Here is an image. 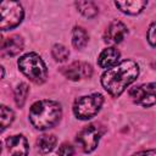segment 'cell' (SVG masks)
Listing matches in <instances>:
<instances>
[{
    "mask_svg": "<svg viewBox=\"0 0 156 156\" xmlns=\"http://www.w3.org/2000/svg\"><path fill=\"white\" fill-rule=\"evenodd\" d=\"M139 74V66L133 60H124L106 69L101 76L104 89L113 98H118Z\"/></svg>",
    "mask_w": 156,
    "mask_h": 156,
    "instance_id": "6da1fadb",
    "label": "cell"
},
{
    "mask_svg": "<svg viewBox=\"0 0 156 156\" xmlns=\"http://www.w3.org/2000/svg\"><path fill=\"white\" fill-rule=\"evenodd\" d=\"M61 105L54 100H39L29 108V121L35 129L46 130L52 128L61 118Z\"/></svg>",
    "mask_w": 156,
    "mask_h": 156,
    "instance_id": "7a4b0ae2",
    "label": "cell"
},
{
    "mask_svg": "<svg viewBox=\"0 0 156 156\" xmlns=\"http://www.w3.org/2000/svg\"><path fill=\"white\" fill-rule=\"evenodd\" d=\"M20 71L35 84H43L48 79V68L43 58L35 52H28L17 61Z\"/></svg>",
    "mask_w": 156,
    "mask_h": 156,
    "instance_id": "3957f363",
    "label": "cell"
},
{
    "mask_svg": "<svg viewBox=\"0 0 156 156\" xmlns=\"http://www.w3.org/2000/svg\"><path fill=\"white\" fill-rule=\"evenodd\" d=\"M104 104V96L100 93L80 96L74 101L73 112L79 119H90L98 115Z\"/></svg>",
    "mask_w": 156,
    "mask_h": 156,
    "instance_id": "277c9868",
    "label": "cell"
},
{
    "mask_svg": "<svg viewBox=\"0 0 156 156\" xmlns=\"http://www.w3.org/2000/svg\"><path fill=\"white\" fill-rule=\"evenodd\" d=\"M0 15H1L0 28L2 32H5L17 27L22 22L24 11L22 5L17 1H2L0 4Z\"/></svg>",
    "mask_w": 156,
    "mask_h": 156,
    "instance_id": "5b68a950",
    "label": "cell"
},
{
    "mask_svg": "<svg viewBox=\"0 0 156 156\" xmlns=\"http://www.w3.org/2000/svg\"><path fill=\"white\" fill-rule=\"evenodd\" d=\"M105 129L102 126L98 123H90L87 127H84L77 135V141L80 144L84 152L89 154L93 152L96 146L99 145V141L104 134Z\"/></svg>",
    "mask_w": 156,
    "mask_h": 156,
    "instance_id": "8992f818",
    "label": "cell"
},
{
    "mask_svg": "<svg viewBox=\"0 0 156 156\" xmlns=\"http://www.w3.org/2000/svg\"><path fill=\"white\" fill-rule=\"evenodd\" d=\"M129 98L134 104L143 107H150L156 104V83H146L134 87L129 90Z\"/></svg>",
    "mask_w": 156,
    "mask_h": 156,
    "instance_id": "52a82bcc",
    "label": "cell"
},
{
    "mask_svg": "<svg viewBox=\"0 0 156 156\" xmlns=\"http://www.w3.org/2000/svg\"><path fill=\"white\" fill-rule=\"evenodd\" d=\"M61 72L69 80H79L82 78H90L93 74V68L88 62L76 61L69 66L63 67Z\"/></svg>",
    "mask_w": 156,
    "mask_h": 156,
    "instance_id": "ba28073f",
    "label": "cell"
},
{
    "mask_svg": "<svg viewBox=\"0 0 156 156\" xmlns=\"http://www.w3.org/2000/svg\"><path fill=\"white\" fill-rule=\"evenodd\" d=\"M127 34H128L127 26L123 22L115 20L108 24L107 29L105 30L104 40L107 44H119L123 41Z\"/></svg>",
    "mask_w": 156,
    "mask_h": 156,
    "instance_id": "9c48e42d",
    "label": "cell"
},
{
    "mask_svg": "<svg viewBox=\"0 0 156 156\" xmlns=\"http://www.w3.org/2000/svg\"><path fill=\"white\" fill-rule=\"evenodd\" d=\"M6 146L11 156H28L29 152L28 141L22 134H17L7 138Z\"/></svg>",
    "mask_w": 156,
    "mask_h": 156,
    "instance_id": "30bf717a",
    "label": "cell"
},
{
    "mask_svg": "<svg viewBox=\"0 0 156 156\" xmlns=\"http://www.w3.org/2000/svg\"><path fill=\"white\" fill-rule=\"evenodd\" d=\"M23 39L20 35H11L2 40L1 44V55L2 56H16L23 50Z\"/></svg>",
    "mask_w": 156,
    "mask_h": 156,
    "instance_id": "8fae6325",
    "label": "cell"
},
{
    "mask_svg": "<svg viewBox=\"0 0 156 156\" xmlns=\"http://www.w3.org/2000/svg\"><path fill=\"white\" fill-rule=\"evenodd\" d=\"M119 56H121L119 51L116 48L110 46V48L101 51V54L98 57V65L101 68H107L108 69V68L117 65V62L119 60Z\"/></svg>",
    "mask_w": 156,
    "mask_h": 156,
    "instance_id": "7c38bea8",
    "label": "cell"
},
{
    "mask_svg": "<svg viewBox=\"0 0 156 156\" xmlns=\"http://www.w3.org/2000/svg\"><path fill=\"white\" fill-rule=\"evenodd\" d=\"M115 5L123 13H127V15H138V13H140L145 9V6L147 5V1H145V0L115 1Z\"/></svg>",
    "mask_w": 156,
    "mask_h": 156,
    "instance_id": "4fadbf2b",
    "label": "cell"
},
{
    "mask_svg": "<svg viewBox=\"0 0 156 156\" xmlns=\"http://www.w3.org/2000/svg\"><path fill=\"white\" fill-rule=\"evenodd\" d=\"M56 141H57V139L54 134H44V135L39 136V139L37 140L38 151L40 154H49L50 151L54 150Z\"/></svg>",
    "mask_w": 156,
    "mask_h": 156,
    "instance_id": "5bb4252c",
    "label": "cell"
},
{
    "mask_svg": "<svg viewBox=\"0 0 156 156\" xmlns=\"http://www.w3.org/2000/svg\"><path fill=\"white\" fill-rule=\"evenodd\" d=\"M88 33L87 30L83 28V27H79V26H76L73 28V32H72V44L76 49L80 50L83 49L87 44H88Z\"/></svg>",
    "mask_w": 156,
    "mask_h": 156,
    "instance_id": "9a60e30c",
    "label": "cell"
},
{
    "mask_svg": "<svg viewBox=\"0 0 156 156\" xmlns=\"http://www.w3.org/2000/svg\"><path fill=\"white\" fill-rule=\"evenodd\" d=\"M76 7L78 9V11L84 17H88V18L95 17L98 15V12H99L98 6L93 1H77L76 2Z\"/></svg>",
    "mask_w": 156,
    "mask_h": 156,
    "instance_id": "2e32d148",
    "label": "cell"
},
{
    "mask_svg": "<svg viewBox=\"0 0 156 156\" xmlns=\"http://www.w3.org/2000/svg\"><path fill=\"white\" fill-rule=\"evenodd\" d=\"M29 93V87L27 83H20L15 89V101L18 107H23L27 95Z\"/></svg>",
    "mask_w": 156,
    "mask_h": 156,
    "instance_id": "e0dca14e",
    "label": "cell"
},
{
    "mask_svg": "<svg viewBox=\"0 0 156 156\" xmlns=\"http://www.w3.org/2000/svg\"><path fill=\"white\" fill-rule=\"evenodd\" d=\"M51 54H52V57L57 61V62H65L68 56H69V51L66 46H63L62 44H55L52 46V50H51Z\"/></svg>",
    "mask_w": 156,
    "mask_h": 156,
    "instance_id": "ac0fdd59",
    "label": "cell"
},
{
    "mask_svg": "<svg viewBox=\"0 0 156 156\" xmlns=\"http://www.w3.org/2000/svg\"><path fill=\"white\" fill-rule=\"evenodd\" d=\"M15 119V113L11 108L2 105L1 106V132H4Z\"/></svg>",
    "mask_w": 156,
    "mask_h": 156,
    "instance_id": "d6986e66",
    "label": "cell"
},
{
    "mask_svg": "<svg viewBox=\"0 0 156 156\" xmlns=\"http://www.w3.org/2000/svg\"><path fill=\"white\" fill-rule=\"evenodd\" d=\"M73 154H74L73 146L68 143H63L57 151V156H73Z\"/></svg>",
    "mask_w": 156,
    "mask_h": 156,
    "instance_id": "ffe728a7",
    "label": "cell"
},
{
    "mask_svg": "<svg viewBox=\"0 0 156 156\" xmlns=\"http://www.w3.org/2000/svg\"><path fill=\"white\" fill-rule=\"evenodd\" d=\"M147 41L151 46H156V21L152 22L147 29Z\"/></svg>",
    "mask_w": 156,
    "mask_h": 156,
    "instance_id": "44dd1931",
    "label": "cell"
},
{
    "mask_svg": "<svg viewBox=\"0 0 156 156\" xmlns=\"http://www.w3.org/2000/svg\"><path fill=\"white\" fill-rule=\"evenodd\" d=\"M133 156H156V150H145L134 154Z\"/></svg>",
    "mask_w": 156,
    "mask_h": 156,
    "instance_id": "7402d4cb",
    "label": "cell"
},
{
    "mask_svg": "<svg viewBox=\"0 0 156 156\" xmlns=\"http://www.w3.org/2000/svg\"><path fill=\"white\" fill-rule=\"evenodd\" d=\"M4 76H5V71H4V67H1V77L4 78Z\"/></svg>",
    "mask_w": 156,
    "mask_h": 156,
    "instance_id": "603a6c76",
    "label": "cell"
}]
</instances>
